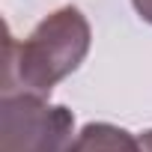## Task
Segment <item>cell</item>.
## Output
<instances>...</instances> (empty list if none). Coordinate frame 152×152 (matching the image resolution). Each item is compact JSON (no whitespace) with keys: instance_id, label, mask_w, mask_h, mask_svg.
Masks as SVG:
<instances>
[{"instance_id":"1","label":"cell","mask_w":152,"mask_h":152,"mask_svg":"<svg viewBox=\"0 0 152 152\" xmlns=\"http://www.w3.org/2000/svg\"><path fill=\"white\" fill-rule=\"evenodd\" d=\"M93 30L78 6H60L45 15L24 42L6 39L3 93H27L48 99L51 90L69 78L90 54Z\"/></svg>"},{"instance_id":"2","label":"cell","mask_w":152,"mask_h":152,"mask_svg":"<svg viewBox=\"0 0 152 152\" xmlns=\"http://www.w3.org/2000/svg\"><path fill=\"white\" fill-rule=\"evenodd\" d=\"M75 113L27 93L0 96V152H75Z\"/></svg>"},{"instance_id":"3","label":"cell","mask_w":152,"mask_h":152,"mask_svg":"<svg viewBox=\"0 0 152 152\" xmlns=\"http://www.w3.org/2000/svg\"><path fill=\"white\" fill-rule=\"evenodd\" d=\"M75 152H140V140L110 122H87L75 140Z\"/></svg>"},{"instance_id":"4","label":"cell","mask_w":152,"mask_h":152,"mask_svg":"<svg viewBox=\"0 0 152 152\" xmlns=\"http://www.w3.org/2000/svg\"><path fill=\"white\" fill-rule=\"evenodd\" d=\"M131 6L137 9V15H140L146 24H152V0H131Z\"/></svg>"},{"instance_id":"5","label":"cell","mask_w":152,"mask_h":152,"mask_svg":"<svg viewBox=\"0 0 152 152\" xmlns=\"http://www.w3.org/2000/svg\"><path fill=\"white\" fill-rule=\"evenodd\" d=\"M137 140H140V152H152V128L137 134Z\"/></svg>"}]
</instances>
